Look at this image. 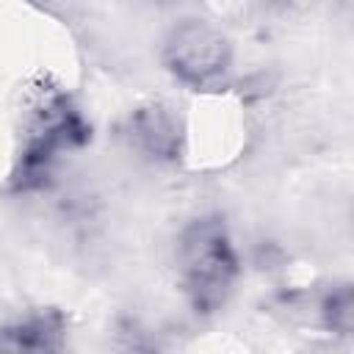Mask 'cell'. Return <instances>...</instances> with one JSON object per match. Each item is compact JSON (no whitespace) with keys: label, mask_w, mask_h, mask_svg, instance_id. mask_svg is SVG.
I'll return each instance as SVG.
<instances>
[{"label":"cell","mask_w":354,"mask_h":354,"mask_svg":"<svg viewBox=\"0 0 354 354\" xmlns=\"http://www.w3.org/2000/svg\"><path fill=\"white\" fill-rule=\"evenodd\" d=\"M163 66L191 88H216L232 69L230 36L202 17L177 19L163 36Z\"/></svg>","instance_id":"3"},{"label":"cell","mask_w":354,"mask_h":354,"mask_svg":"<svg viewBox=\"0 0 354 354\" xmlns=\"http://www.w3.org/2000/svg\"><path fill=\"white\" fill-rule=\"evenodd\" d=\"M66 324L58 310H30L0 326V354H64Z\"/></svg>","instance_id":"5"},{"label":"cell","mask_w":354,"mask_h":354,"mask_svg":"<svg viewBox=\"0 0 354 354\" xmlns=\"http://www.w3.org/2000/svg\"><path fill=\"white\" fill-rule=\"evenodd\" d=\"M177 279L196 313H216L227 304L238 277L241 257L221 216L191 218L177 238Z\"/></svg>","instance_id":"1"},{"label":"cell","mask_w":354,"mask_h":354,"mask_svg":"<svg viewBox=\"0 0 354 354\" xmlns=\"http://www.w3.org/2000/svg\"><path fill=\"white\" fill-rule=\"evenodd\" d=\"M86 136L88 127L72 100L58 88L41 91L25 113L22 149L14 180L19 185H39L41 177H50L58 158L80 147Z\"/></svg>","instance_id":"2"},{"label":"cell","mask_w":354,"mask_h":354,"mask_svg":"<svg viewBox=\"0 0 354 354\" xmlns=\"http://www.w3.org/2000/svg\"><path fill=\"white\" fill-rule=\"evenodd\" d=\"M321 321L324 326L337 335V337H348L351 335V326H354V296H351V288L348 285H337L332 288L324 301H321Z\"/></svg>","instance_id":"6"},{"label":"cell","mask_w":354,"mask_h":354,"mask_svg":"<svg viewBox=\"0 0 354 354\" xmlns=\"http://www.w3.org/2000/svg\"><path fill=\"white\" fill-rule=\"evenodd\" d=\"M130 144L152 160H174L183 152V119L160 100L138 105L127 116Z\"/></svg>","instance_id":"4"}]
</instances>
